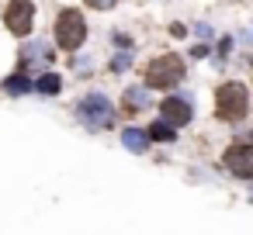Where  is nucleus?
Returning <instances> with one entry per match:
<instances>
[{
    "label": "nucleus",
    "mask_w": 253,
    "mask_h": 235,
    "mask_svg": "<svg viewBox=\"0 0 253 235\" xmlns=\"http://www.w3.org/2000/svg\"><path fill=\"white\" fill-rule=\"evenodd\" d=\"M84 38H87V25H84V18H80L77 11H63V14L56 18V42H59L63 49L77 52V49L84 45Z\"/></svg>",
    "instance_id": "20e7f679"
},
{
    "label": "nucleus",
    "mask_w": 253,
    "mask_h": 235,
    "mask_svg": "<svg viewBox=\"0 0 253 235\" xmlns=\"http://www.w3.org/2000/svg\"><path fill=\"white\" fill-rule=\"evenodd\" d=\"M146 104H149V94H146L142 87H128V90H125V107H128V111H142Z\"/></svg>",
    "instance_id": "9d476101"
},
{
    "label": "nucleus",
    "mask_w": 253,
    "mask_h": 235,
    "mask_svg": "<svg viewBox=\"0 0 253 235\" xmlns=\"http://www.w3.org/2000/svg\"><path fill=\"white\" fill-rule=\"evenodd\" d=\"M4 90H7V94H14V97H18V94H28V90H32V83H28V76H25V73H21V76H11V80H7V83H4Z\"/></svg>",
    "instance_id": "f8f14e48"
},
{
    "label": "nucleus",
    "mask_w": 253,
    "mask_h": 235,
    "mask_svg": "<svg viewBox=\"0 0 253 235\" xmlns=\"http://www.w3.org/2000/svg\"><path fill=\"white\" fill-rule=\"evenodd\" d=\"M87 4H90V7H97V11H108V7H115V4H118V0H87Z\"/></svg>",
    "instance_id": "4468645a"
},
{
    "label": "nucleus",
    "mask_w": 253,
    "mask_h": 235,
    "mask_svg": "<svg viewBox=\"0 0 253 235\" xmlns=\"http://www.w3.org/2000/svg\"><path fill=\"white\" fill-rule=\"evenodd\" d=\"M246 107H250V97H246V87H243V83L229 80V83H222V87L215 90V114H218L222 121H239V118H246Z\"/></svg>",
    "instance_id": "f257e3e1"
},
{
    "label": "nucleus",
    "mask_w": 253,
    "mask_h": 235,
    "mask_svg": "<svg viewBox=\"0 0 253 235\" xmlns=\"http://www.w3.org/2000/svg\"><path fill=\"white\" fill-rule=\"evenodd\" d=\"M180 76H184V59L180 56H160V59H153L149 63V69H146V83L149 87H177L180 83Z\"/></svg>",
    "instance_id": "7ed1b4c3"
},
{
    "label": "nucleus",
    "mask_w": 253,
    "mask_h": 235,
    "mask_svg": "<svg viewBox=\"0 0 253 235\" xmlns=\"http://www.w3.org/2000/svg\"><path fill=\"white\" fill-rule=\"evenodd\" d=\"M191 114H194V111H191V104H187L184 97H167V101L160 104V118L170 121L173 128H177V125H187Z\"/></svg>",
    "instance_id": "0eeeda50"
},
{
    "label": "nucleus",
    "mask_w": 253,
    "mask_h": 235,
    "mask_svg": "<svg viewBox=\"0 0 253 235\" xmlns=\"http://www.w3.org/2000/svg\"><path fill=\"white\" fill-rule=\"evenodd\" d=\"M149 138H156V142H173V125L170 121H153V128H149Z\"/></svg>",
    "instance_id": "9b49d317"
},
{
    "label": "nucleus",
    "mask_w": 253,
    "mask_h": 235,
    "mask_svg": "<svg viewBox=\"0 0 253 235\" xmlns=\"http://www.w3.org/2000/svg\"><path fill=\"white\" fill-rule=\"evenodd\" d=\"M250 42H253V32H250Z\"/></svg>",
    "instance_id": "2eb2a0df"
},
{
    "label": "nucleus",
    "mask_w": 253,
    "mask_h": 235,
    "mask_svg": "<svg viewBox=\"0 0 253 235\" xmlns=\"http://www.w3.org/2000/svg\"><path fill=\"white\" fill-rule=\"evenodd\" d=\"M52 59V45L49 42H28L21 49V66H39V63H49Z\"/></svg>",
    "instance_id": "6e6552de"
},
{
    "label": "nucleus",
    "mask_w": 253,
    "mask_h": 235,
    "mask_svg": "<svg viewBox=\"0 0 253 235\" xmlns=\"http://www.w3.org/2000/svg\"><path fill=\"white\" fill-rule=\"evenodd\" d=\"M122 142H125V149H128V152H146V149H149V135H146V132H139V128H125Z\"/></svg>",
    "instance_id": "1a4fd4ad"
},
{
    "label": "nucleus",
    "mask_w": 253,
    "mask_h": 235,
    "mask_svg": "<svg viewBox=\"0 0 253 235\" xmlns=\"http://www.w3.org/2000/svg\"><path fill=\"white\" fill-rule=\"evenodd\" d=\"M59 87H63V83H59V76H56V73H45V76L39 80V87H35V90H39V94H59Z\"/></svg>",
    "instance_id": "ddd939ff"
},
{
    "label": "nucleus",
    "mask_w": 253,
    "mask_h": 235,
    "mask_svg": "<svg viewBox=\"0 0 253 235\" xmlns=\"http://www.w3.org/2000/svg\"><path fill=\"white\" fill-rule=\"evenodd\" d=\"M32 21H35V4H32V0H11V7H7V14H4L7 32L28 35V32H32Z\"/></svg>",
    "instance_id": "423d86ee"
},
{
    "label": "nucleus",
    "mask_w": 253,
    "mask_h": 235,
    "mask_svg": "<svg viewBox=\"0 0 253 235\" xmlns=\"http://www.w3.org/2000/svg\"><path fill=\"white\" fill-rule=\"evenodd\" d=\"M77 118L87 125V128H111L115 121V107L104 94H87L80 104H77Z\"/></svg>",
    "instance_id": "f03ea898"
},
{
    "label": "nucleus",
    "mask_w": 253,
    "mask_h": 235,
    "mask_svg": "<svg viewBox=\"0 0 253 235\" xmlns=\"http://www.w3.org/2000/svg\"><path fill=\"white\" fill-rule=\"evenodd\" d=\"M222 163H225V169H229L232 176L253 180V145H246V142L229 145V149H225V156H222Z\"/></svg>",
    "instance_id": "39448f33"
}]
</instances>
